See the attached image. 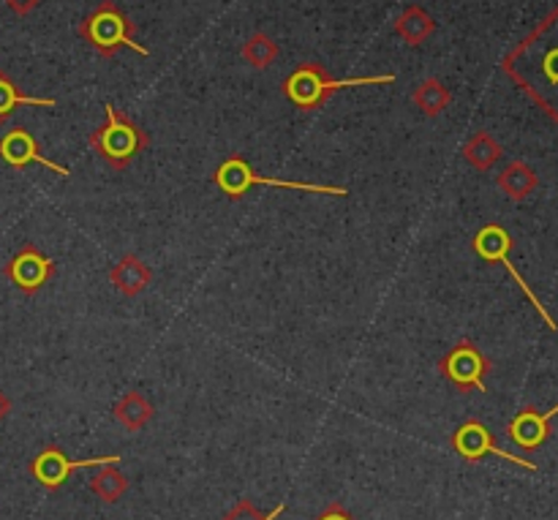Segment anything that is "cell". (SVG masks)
Returning a JSON list of instances; mask_svg holds the SVG:
<instances>
[{
	"label": "cell",
	"instance_id": "obj_1",
	"mask_svg": "<svg viewBox=\"0 0 558 520\" xmlns=\"http://www.w3.org/2000/svg\"><path fill=\"white\" fill-rule=\"evenodd\" d=\"M501 71L558 123V5L505 55Z\"/></svg>",
	"mask_w": 558,
	"mask_h": 520
},
{
	"label": "cell",
	"instance_id": "obj_2",
	"mask_svg": "<svg viewBox=\"0 0 558 520\" xmlns=\"http://www.w3.org/2000/svg\"><path fill=\"white\" fill-rule=\"evenodd\" d=\"M396 82V74L381 76H352V80H336L330 71L319 63H303L283 80V96L303 112H314L330 96H336L343 87H360V85H390Z\"/></svg>",
	"mask_w": 558,
	"mask_h": 520
},
{
	"label": "cell",
	"instance_id": "obj_3",
	"mask_svg": "<svg viewBox=\"0 0 558 520\" xmlns=\"http://www.w3.org/2000/svg\"><path fill=\"white\" fill-rule=\"evenodd\" d=\"M104 114H107V120L90 134V147L114 172H123L136 156H142L147 150L150 136H147V131L142 125H136L134 120L120 114L114 109V104H104Z\"/></svg>",
	"mask_w": 558,
	"mask_h": 520
},
{
	"label": "cell",
	"instance_id": "obj_4",
	"mask_svg": "<svg viewBox=\"0 0 558 520\" xmlns=\"http://www.w3.org/2000/svg\"><path fill=\"white\" fill-rule=\"evenodd\" d=\"M76 33H80L82 41L90 44V47L96 49L98 55H104V58H114L118 49L123 47L134 49L142 58L150 55V49L136 44V25L120 11L118 3H112V0L98 3L96 9L80 22Z\"/></svg>",
	"mask_w": 558,
	"mask_h": 520
},
{
	"label": "cell",
	"instance_id": "obj_5",
	"mask_svg": "<svg viewBox=\"0 0 558 520\" xmlns=\"http://www.w3.org/2000/svg\"><path fill=\"white\" fill-rule=\"evenodd\" d=\"M213 183L229 196V199H243L254 185H272V189H289V191H308V194H327V196H349L347 185H327V183H303V180H278V178H262L243 156H229L221 161V167L213 174Z\"/></svg>",
	"mask_w": 558,
	"mask_h": 520
},
{
	"label": "cell",
	"instance_id": "obj_6",
	"mask_svg": "<svg viewBox=\"0 0 558 520\" xmlns=\"http://www.w3.org/2000/svg\"><path fill=\"white\" fill-rule=\"evenodd\" d=\"M472 249H474V254H477L483 262H488V265H505L507 273H510V276L515 278L518 287H521V292L529 298V303L534 305V311H537V314L543 316L545 325H548L550 330H558V325H556L554 316H550V311L545 309L543 303H539V298H537V294H534V289L529 287L526 278H523L521 273H518V267L510 262L512 234L507 232V229L501 227V223H485V227L480 229L477 234H474Z\"/></svg>",
	"mask_w": 558,
	"mask_h": 520
},
{
	"label": "cell",
	"instance_id": "obj_7",
	"mask_svg": "<svg viewBox=\"0 0 558 520\" xmlns=\"http://www.w3.org/2000/svg\"><path fill=\"white\" fill-rule=\"evenodd\" d=\"M490 371H494L490 358L477 347V343L469 341V338L458 341L456 347L439 360V374L461 392L488 390V387H485V379H488Z\"/></svg>",
	"mask_w": 558,
	"mask_h": 520
},
{
	"label": "cell",
	"instance_id": "obj_8",
	"mask_svg": "<svg viewBox=\"0 0 558 520\" xmlns=\"http://www.w3.org/2000/svg\"><path fill=\"white\" fill-rule=\"evenodd\" d=\"M450 445H452V450H456L458 456L469 463L483 461L485 456H496V458H501V461L515 463V467H521V469H529V472H537V463H532L529 458H518V456H512V452L501 450V447L496 445L494 434L488 431V425L480 423V420H466V423H463L461 428L452 434Z\"/></svg>",
	"mask_w": 558,
	"mask_h": 520
},
{
	"label": "cell",
	"instance_id": "obj_9",
	"mask_svg": "<svg viewBox=\"0 0 558 520\" xmlns=\"http://www.w3.org/2000/svg\"><path fill=\"white\" fill-rule=\"evenodd\" d=\"M123 461V456H104V458H82V461H71L60 447H47V450L38 452L31 461V474L41 488L58 491L65 480L71 477V472L87 467H118Z\"/></svg>",
	"mask_w": 558,
	"mask_h": 520
},
{
	"label": "cell",
	"instance_id": "obj_10",
	"mask_svg": "<svg viewBox=\"0 0 558 520\" xmlns=\"http://www.w3.org/2000/svg\"><path fill=\"white\" fill-rule=\"evenodd\" d=\"M3 276L14 283L20 292L36 294L49 283L54 276V262L47 254L36 249V245H22L3 267Z\"/></svg>",
	"mask_w": 558,
	"mask_h": 520
},
{
	"label": "cell",
	"instance_id": "obj_11",
	"mask_svg": "<svg viewBox=\"0 0 558 520\" xmlns=\"http://www.w3.org/2000/svg\"><path fill=\"white\" fill-rule=\"evenodd\" d=\"M0 158L14 169H25L31 167V164H41V167H47L49 172L60 174V178H71V169L44 156L36 136H33L27 129H22V125H16V129L5 131V134L0 136Z\"/></svg>",
	"mask_w": 558,
	"mask_h": 520
},
{
	"label": "cell",
	"instance_id": "obj_12",
	"mask_svg": "<svg viewBox=\"0 0 558 520\" xmlns=\"http://www.w3.org/2000/svg\"><path fill=\"white\" fill-rule=\"evenodd\" d=\"M558 418V403L548 412H539V409L526 407L512 418V423L507 425V436L510 442H515L521 450L534 452L545 445V442L554 436V420Z\"/></svg>",
	"mask_w": 558,
	"mask_h": 520
},
{
	"label": "cell",
	"instance_id": "obj_13",
	"mask_svg": "<svg viewBox=\"0 0 558 520\" xmlns=\"http://www.w3.org/2000/svg\"><path fill=\"white\" fill-rule=\"evenodd\" d=\"M109 281L125 298H136L145 292L153 281V270L136 254H125L118 265L109 270Z\"/></svg>",
	"mask_w": 558,
	"mask_h": 520
},
{
	"label": "cell",
	"instance_id": "obj_14",
	"mask_svg": "<svg viewBox=\"0 0 558 520\" xmlns=\"http://www.w3.org/2000/svg\"><path fill=\"white\" fill-rule=\"evenodd\" d=\"M499 189L510 196L512 202H523L537 191L539 174L529 167L526 161H512L501 169V174L496 178Z\"/></svg>",
	"mask_w": 558,
	"mask_h": 520
},
{
	"label": "cell",
	"instance_id": "obj_15",
	"mask_svg": "<svg viewBox=\"0 0 558 520\" xmlns=\"http://www.w3.org/2000/svg\"><path fill=\"white\" fill-rule=\"evenodd\" d=\"M396 33L409 47H420V44H425L436 33V20L423 5H407L396 20Z\"/></svg>",
	"mask_w": 558,
	"mask_h": 520
},
{
	"label": "cell",
	"instance_id": "obj_16",
	"mask_svg": "<svg viewBox=\"0 0 558 520\" xmlns=\"http://www.w3.org/2000/svg\"><path fill=\"white\" fill-rule=\"evenodd\" d=\"M112 414L125 431H142L153 420L156 409H153V403L147 401L140 390H131V392H125L118 403H114Z\"/></svg>",
	"mask_w": 558,
	"mask_h": 520
},
{
	"label": "cell",
	"instance_id": "obj_17",
	"mask_svg": "<svg viewBox=\"0 0 558 520\" xmlns=\"http://www.w3.org/2000/svg\"><path fill=\"white\" fill-rule=\"evenodd\" d=\"M54 104L58 101L47 96H25L16 82L5 71H0V123H5L16 112V107H54Z\"/></svg>",
	"mask_w": 558,
	"mask_h": 520
},
{
	"label": "cell",
	"instance_id": "obj_18",
	"mask_svg": "<svg viewBox=\"0 0 558 520\" xmlns=\"http://www.w3.org/2000/svg\"><path fill=\"white\" fill-rule=\"evenodd\" d=\"M412 101L423 114H428V118H439V114L450 107L452 96L445 87V82L436 80V76H428V80H423L417 87H414Z\"/></svg>",
	"mask_w": 558,
	"mask_h": 520
},
{
	"label": "cell",
	"instance_id": "obj_19",
	"mask_svg": "<svg viewBox=\"0 0 558 520\" xmlns=\"http://www.w3.org/2000/svg\"><path fill=\"white\" fill-rule=\"evenodd\" d=\"M501 145L488 134V131H477L472 140L463 145V158L472 164L477 172H490L496 167V161L501 158Z\"/></svg>",
	"mask_w": 558,
	"mask_h": 520
},
{
	"label": "cell",
	"instance_id": "obj_20",
	"mask_svg": "<svg viewBox=\"0 0 558 520\" xmlns=\"http://www.w3.org/2000/svg\"><path fill=\"white\" fill-rule=\"evenodd\" d=\"M129 477L114 467H98V472L90 477L93 496L101 499L104 505H118L125 496V491H129Z\"/></svg>",
	"mask_w": 558,
	"mask_h": 520
},
{
	"label": "cell",
	"instance_id": "obj_21",
	"mask_svg": "<svg viewBox=\"0 0 558 520\" xmlns=\"http://www.w3.org/2000/svg\"><path fill=\"white\" fill-rule=\"evenodd\" d=\"M278 55H281V49H278V44L272 41L267 33H254V36L243 44L245 63L254 65V69L259 71L270 69V65L278 60Z\"/></svg>",
	"mask_w": 558,
	"mask_h": 520
},
{
	"label": "cell",
	"instance_id": "obj_22",
	"mask_svg": "<svg viewBox=\"0 0 558 520\" xmlns=\"http://www.w3.org/2000/svg\"><path fill=\"white\" fill-rule=\"evenodd\" d=\"M283 512H287V505H278L276 510L272 512H262L259 507L254 505V501H248V499H240L238 505L232 507V510L227 512V516H223L221 520H278L283 516Z\"/></svg>",
	"mask_w": 558,
	"mask_h": 520
},
{
	"label": "cell",
	"instance_id": "obj_23",
	"mask_svg": "<svg viewBox=\"0 0 558 520\" xmlns=\"http://www.w3.org/2000/svg\"><path fill=\"white\" fill-rule=\"evenodd\" d=\"M314 520H354V516L347 510V507L330 505L325 512H322L319 518H314Z\"/></svg>",
	"mask_w": 558,
	"mask_h": 520
},
{
	"label": "cell",
	"instance_id": "obj_24",
	"mask_svg": "<svg viewBox=\"0 0 558 520\" xmlns=\"http://www.w3.org/2000/svg\"><path fill=\"white\" fill-rule=\"evenodd\" d=\"M41 3V0H5V5H9L11 11H16V14H31L33 9H36V5Z\"/></svg>",
	"mask_w": 558,
	"mask_h": 520
},
{
	"label": "cell",
	"instance_id": "obj_25",
	"mask_svg": "<svg viewBox=\"0 0 558 520\" xmlns=\"http://www.w3.org/2000/svg\"><path fill=\"white\" fill-rule=\"evenodd\" d=\"M9 412H11V401H9V396H5V392L0 390V423H3V420L9 418Z\"/></svg>",
	"mask_w": 558,
	"mask_h": 520
}]
</instances>
